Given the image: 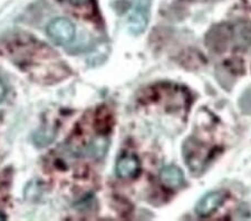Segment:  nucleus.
I'll use <instances>...</instances> for the list:
<instances>
[{"label":"nucleus","mask_w":251,"mask_h":221,"mask_svg":"<svg viewBox=\"0 0 251 221\" xmlns=\"http://www.w3.org/2000/svg\"><path fill=\"white\" fill-rule=\"evenodd\" d=\"M225 201V195L222 192H210L204 196L196 207V212L200 217H208L219 209Z\"/></svg>","instance_id":"5"},{"label":"nucleus","mask_w":251,"mask_h":221,"mask_svg":"<svg viewBox=\"0 0 251 221\" xmlns=\"http://www.w3.org/2000/svg\"><path fill=\"white\" fill-rule=\"evenodd\" d=\"M140 161L136 156L125 155L116 163V173L120 178H133L140 172Z\"/></svg>","instance_id":"6"},{"label":"nucleus","mask_w":251,"mask_h":221,"mask_svg":"<svg viewBox=\"0 0 251 221\" xmlns=\"http://www.w3.org/2000/svg\"><path fill=\"white\" fill-rule=\"evenodd\" d=\"M112 125H113V120H112L111 114L108 113L107 111L103 112V113L100 111V113L97 114L96 122H95V127L97 132H100V133L102 134H107L112 128Z\"/></svg>","instance_id":"8"},{"label":"nucleus","mask_w":251,"mask_h":221,"mask_svg":"<svg viewBox=\"0 0 251 221\" xmlns=\"http://www.w3.org/2000/svg\"><path fill=\"white\" fill-rule=\"evenodd\" d=\"M228 28V45L239 50H246L251 47V23L238 22Z\"/></svg>","instance_id":"3"},{"label":"nucleus","mask_w":251,"mask_h":221,"mask_svg":"<svg viewBox=\"0 0 251 221\" xmlns=\"http://www.w3.org/2000/svg\"><path fill=\"white\" fill-rule=\"evenodd\" d=\"M183 153L185 163L196 173H199L208 164V160L211 158L210 151L203 143L197 140L190 139L184 144Z\"/></svg>","instance_id":"1"},{"label":"nucleus","mask_w":251,"mask_h":221,"mask_svg":"<svg viewBox=\"0 0 251 221\" xmlns=\"http://www.w3.org/2000/svg\"><path fill=\"white\" fill-rule=\"evenodd\" d=\"M5 219V216H2L1 214H0V220H3Z\"/></svg>","instance_id":"12"},{"label":"nucleus","mask_w":251,"mask_h":221,"mask_svg":"<svg viewBox=\"0 0 251 221\" xmlns=\"http://www.w3.org/2000/svg\"><path fill=\"white\" fill-rule=\"evenodd\" d=\"M63 1L70 3V5H72V6L80 7V6L87 5V3L90 2V0H63Z\"/></svg>","instance_id":"10"},{"label":"nucleus","mask_w":251,"mask_h":221,"mask_svg":"<svg viewBox=\"0 0 251 221\" xmlns=\"http://www.w3.org/2000/svg\"><path fill=\"white\" fill-rule=\"evenodd\" d=\"M240 108L245 114L251 115V87L247 88L240 98Z\"/></svg>","instance_id":"9"},{"label":"nucleus","mask_w":251,"mask_h":221,"mask_svg":"<svg viewBox=\"0 0 251 221\" xmlns=\"http://www.w3.org/2000/svg\"><path fill=\"white\" fill-rule=\"evenodd\" d=\"M152 0H139L128 18V29L132 34L140 35L147 29L151 14Z\"/></svg>","instance_id":"4"},{"label":"nucleus","mask_w":251,"mask_h":221,"mask_svg":"<svg viewBox=\"0 0 251 221\" xmlns=\"http://www.w3.org/2000/svg\"><path fill=\"white\" fill-rule=\"evenodd\" d=\"M47 35L58 45H66L75 38V26L70 19L58 17L47 25Z\"/></svg>","instance_id":"2"},{"label":"nucleus","mask_w":251,"mask_h":221,"mask_svg":"<svg viewBox=\"0 0 251 221\" xmlns=\"http://www.w3.org/2000/svg\"><path fill=\"white\" fill-rule=\"evenodd\" d=\"M161 182L170 189L181 187L184 182V173L180 168L174 166L164 167L160 173Z\"/></svg>","instance_id":"7"},{"label":"nucleus","mask_w":251,"mask_h":221,"mask_svg":"<svg viewBox=\"0 0 251 221\" xmlns=\"http://www.w3.org/2000/svg\"><path fill=\"white\" fill-rule=\"evenodd\" d=\"M6 95H7V88L5 86V84L0 80V103L6 98Z\"/></svg>","instance_id":"11"}]
</instances>
